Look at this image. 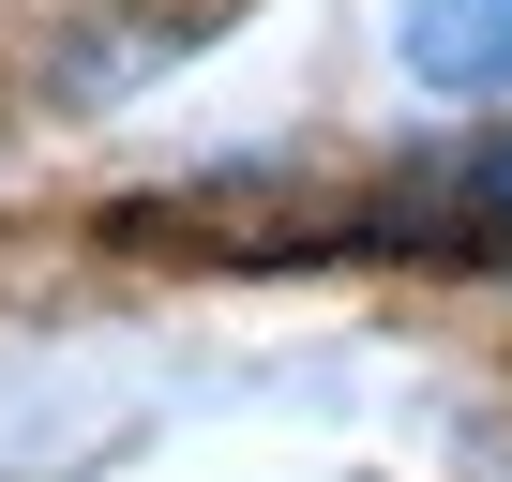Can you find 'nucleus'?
<instances>
[{
  "mask_svg": "<svg viewBox=\"0 0 512 482\" xmlns=\"http://www.w3.org/2000/svg\"><path fill=\"white\" fill-rule=\"evenodd\" d=\"M226 16H241V0H106V31L61 46V91H76V106H121V91H151L166 61H196Z\"/></svg>",
  "mask_w": 512,
  "mask_h": 482,
  "instance_id": "f257e3e1",
  "label": "nucleus"
},
{
  "mask_svg": "<svg viewBox=\"0 0 512 482\" xmlns=\"http://www.w3.org/2000/svg\"><path fill=\"white\" fill-rule=\"evenodd\" d=\"M392 46H407V76H422V91L497 106V91H512V0H407Z\"/></svg>",
  "mask_w": 512,
  "mask_h": 482,
  "instance_id": "f03ea898",
  "label": "nucleus"
}]
</instances>
